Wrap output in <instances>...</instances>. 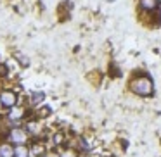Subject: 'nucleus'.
<instances>
[{
  "mask_svg": "<svg viewBox=\"0 0 161 157\" xmlns=\"http://www.w3.org/2000/svg\"><path fill=\"white\" fill-rule=\"evenodd\" d=\"M47 157H56V155H54V154H49V155H47Z\"/></svg>",
  "mask_w": 161,
  "mask_h": 157,
  "instance_id": "f8f14e48",
  "label": "nucleus"
},
{
  "mask_svg": "<svg viewBox=\"0 0 161 157\" xmlns=\"http://www.w3.org/2000/svg\"><path fill=\"white\" fill-rule=\"evenodd\" d=\"M11 140H14L16 143H23L26 140V133L23 129H12L11 131Z\"/></svg>",
  "mask_w": 161,
  "mask_h": 157,
  "instance_id": "7ed1b4c3",
  "label": "nucleus"
},
{
  "mask_svg": "<svg viewBox=\"0 0 161 157\" xmlns=\"http://www.w3.org/2000/svg\"><path fill=\"white\" fill-rule=\"evenodd\" d=\"M61 157H76V154H75L73 150H68V152H64Z\"/></svg>",
  "mask_w": 161,
  "mask_h": 157,
  "instance_id": "6e6552de",
  "label": "nucleus"
},
{
  "mask_svg": "<svg viewBox=\"0 0 161 157\" xmlns=\"http://www.w3.org/2000/svg\"><path fill=\"white\" fill-rule=\"evenodd\" d=\"M0 155L2 157H11V155H14V150H12L9 145H0Z\"/></svg>",
  "mask_w": 161,
  "mask_h": 157,
  "instance_id": "20e7f679",
  "label": "nucleus"
},
{
  "mask_svg": "<svg viewBox=\"0 0 161 157\" xmlns=\"http://www.w3.org/2000/svg\"><path fill=\"white\" fill-rule=\"evenodd\" d=\"M132 90L135 92L137 95L147 97V95L153 93V81L147 76H140V78H137V80L132 81Z\"/></svg>",
  "mask_w": 161,
  "mask_h": 157,
  "instance_id": "f257e3e1",
  "label": "nucleus"
},
{
  "mask_svg": "<svg viewBox=\"0 0 161 157\" xmlns=\"http://www.w3.org/2000/svg\"><path fill=\"white\" fill-rule=\"evenodd\" d=\"M23 116V109H14V111L11 112V118L12 119H19Z\"/></svg>",
  "mask_w": 161,
  "mask_h": 157,
  "instance_id": "0eeeda50",
  "label": "nucleus"
},
{
  "mask_svg": "<svg viewBox=\"0 0 161 157\" xmlns=\"http://www.w3.org/2000/svg\"><path fill=\"white\" fill-rule=\"evenodd\" d=\"M42 98H43V93H35V95H33V100H35V102H40Z\"/></svg>",
  "mask_w": 161,
  "mask_h": 157,
  "instance_id": "1a4fd4ad",
  "label": "nucleus"
},
{
  "mask_svg": "<svg viewBox=\"0 0 161 157\" xmlns=\"http://www.w3.org/2000/svg\"><path fill=\"white\" fill-rule=\"evenodd\" d=\"M30 129H31V131H36V124H35V123H31V124H30Z\"/></svg>",
  "mask_w": 161,
  "mask_h": 157,
  "instance_id": "9d476101",
  "label": "nucleus"
},
{
  "mask_svg": "<svg viewBox=\"0 0 161 157\" xmlns=\"http://www.w3.org/2000/svg\"><path fill=\"white\" fill-rule=\"evenodd\" d=\"M0 104L5 105V107H11V105L16 104V95L12 92H4L0 95Z\"/></svg>",
  "mask_w": 161,
  "mask_h": 157,
  "instance_id": "f03ea898",
  "label": "nucleus"
},
{
  "mask_svg": "<svg viewBox=\"0 0 161 157\" xmlns=\"http://www.w3.org/2000/svg\"><path fill=\"white\" fill-rule=\"evenodd\" d=\"M156 2H161V0H156Z\"/></svg>",
  "mask_w": 161,
  "mask_h": 157,
  "instance_id": "ddd939ff",
  "label": "nucleus"
},
{
  "mask_svg": "<svg viewBox=\"0 0 161 157\" xmlns=\"http://www.w3.org/2000/svg\"><path fill=\"white\" fill-rule=\"evenodd\" d=\"M140 5H142V9L151 11V9L156 7V0H140Z\"/></svg>",
  "mask_w": 161,
  "mask_h": 157,
  "instance_id": "39448f33",
  "label": "nucleus"
},
{
  "mask_svg": "<svg viewBox=\"0 0 161 157\" xmlns=\"http://www.w3.org/2000/svg\"><path fill=\"white\" fill-rule=\"evenodd\" d=\"M54 142H56V143H59V142H61V135H57V136H54Z\"/></svg>",
  "mask_w": 161,
  "mask_h": 157,
  "instance_id": "9b49d317",
  "label": "nucleus"
},
{
  "mask_svg": "<svg viewBox=\"0 0 161 157\" xmlns=\"http://www.w3.org/2000/svg\"><path fill=\"white\" fill-rule=\"evenodd\" d=\"M16 157H26V154H28V150L25 149V147H18V149L14 150Z\"/></svg>",
  "mask_w": 161,
  "mask_h": 157,
  "instance_id": "423d86ee",
  "label": "nucleus"
}]
</instances>
